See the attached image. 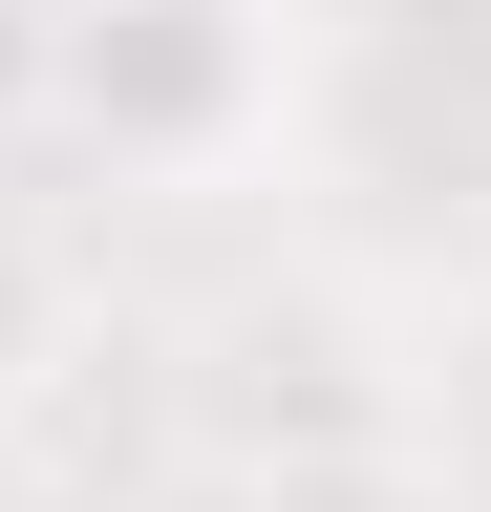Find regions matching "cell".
Here are the masks:
<instances>
[{
  "mask_svg": "<svg viewBox=\"0 0 491 512\" xmlns=\"http://www.w3.org/2000/svg\"><path fill=\"white\" fill-rule=\"evenodd\" d=\"M43 342H65V256H43V235H22V214H0V384H22V363H43Z\"/></svg>",
  "mask_w": 491,
  "mask_h": 512,
  "instance_id": "7a4b0ae2",
  "label": "cell"
},
{
  "mask_svg": "<svg viewBox=\"0 0 491 512\" xmlns=\"http://www.w3.org/2000/svg\"><path fill=\"white\" fill-rule=\"evenodd\" d=\"M43 107L107 128L129 171H214L278 128V22L257 0H86V22H43Z\"/></svg>",
  "mask_w": 491,
  "mask_h": 512,
  "instance_id": "6da1fadb",
  "label": "cell"
},
{
  "mask_svg": "<svg viewBox=\"0 0 491 512\" xmlns=\"http://www.w3.org/2000/svg\"><path fill=\"white\" fill-rule=\"evenodd\" d=\"M0 107H43V22H22V0H0Z\"/></svg>",
  "mask_w": 491,
  "mask_h": 512,
  "instance_id": "3957f363",
  "label": "cell"
}]
</instances>
